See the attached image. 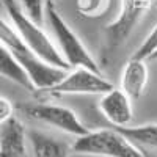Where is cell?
I'll list each match as a JSON object with an SVG mask.
<instances>
[{
  "label": "cell",
  "instance_id": "obj_4",
  "mask_svg": "<svg viewBox=\"0 0 157 157\" xmlns=\"http://www.w3.org/2000/svg\"><path fill=\"white\" fill-rule=\"evenodd\" d=\"M71 149L75 154L94 157H148L115 127L88 130L85 135L77 137Z\"/></svg>",
  "mask_w": 157,
  "mask_h": 157
},
{
  "label": "cell",
  "instance_id": "obj_15",
  "mask_svg": "<svg viewBox=\"0 0 157 157\" xmlns=\"http://www.w3.org/2000/svg\"><path fill=\"white\" fill-rule=\"evenodd\" d=\"M157 50V25L148 33V36L143 39V43L138 46V49L132 54L130 58L135 60H149V57Z\"/></svg>",
  "mask_w": 157,
  "mask_h": 157
},
{
  "label": "cell",
  "instance_id": "obj_13",
  "mask_svg": "<svg viewBox=\"0 0 157 157\" xmlns=\"http://www.w3.org/2000/svg\"><path fill=\"white\" fill-rule=\"evenodd\" d=\"M137 146H148L157 149V123L141 124V126H126L115 127Z\"/></svg>",
  "mask_w": 157,
  "mask_h": 157
},
{
  "label": "cell",
  "instance_id": "obj_17",
  "mask_svg": "<svg viewBox=\"0 0 157 157\" xmlns=\"http://www.w3.org/2000/svg\"><path fill=\"white\" fill-rule=\"evenodd\" d=\"M13 110H14L13 104L6 98L0 96V124H3L5 121L10 120L11 116H14V115H13Z\"/></svg>",
  "mask_w": 157,
  "mask_h": 157
},
{
  "label": "cell",
  "instance_id": "obj_18",
  "mask_svg": "<svg viewBox=\"0 0 157 157\" xmlns=\"http://www.w3.org/2000/svg\"><path fill=\"white\" fill-rule=\"evenodd\" d=\"M149 60H157V50H155L154 54H152V55L149 57Z\"/></svg>",
  "mask_w": 157,
  "mask_h": 157
},
{
  "label": "cell",
  "instance_id": "obj_9",
  "mask_svg": "<svg viewBox=\"0 0 157 157\" xmlns=\"http://www.w3.org/2000/svg\"><path fill=\"white\" fill-rule=\"evenodd\" d=\"M0 157H29L27 130L14 116L0 124Z\"/></svg>",
  "mask_w": 157,
  "mask_h": 157
},
{
  "label": "cell",
  "instance_id": "obj_1",
  "mask_svg": "<svg viewBox=\"0 0 157 157\" xmlns=\"http://www.w3.org/2000/svg\"><path fill=\"white\" fill-rule=\"evenodd\" d=\"M0 43L6 47L10 55L27 74V77L35 86V93H41L52 85H55L69 71L50 66L46 61H43L17 35L13 25H10L2 16H0Z\"/></svg>",
  "mask_w": 157,
  "mask_h": 157
},
{
  "label": "cell",
  "instance_id": "obj_16",
  "mask_svg": "<svg viewBox=\"0 0 157 157\" xmlns=\"http://www.w3.org/2000/svg\"><path fill=\"white\" fill-rule=\"evenodd\" d=\"M21 8L35 24L43 25L44 22V0H21Z\"/></svg>",
  "mask_w": 157,
  "mask_h": 157
},
{
  "label": "cell",
  "instance_id": "obj_3",
  "mask_svg": "<svg viewBox=\"0 0 157 157\" xmlns=\"http://www.w3.org/2000/svg\"><path fill=\"white\" fill-rule=\"evenodd\" d=\"M44 17L47 19L52 32L55 35V39L60 47L58 52L63 57L64 63L69 66V69L88 68L91 71L101 72L98 61L86 50V47L80 41V38L75 35V32L60 16V13L54 5V0H44Z\"/></svg>",
  "mask_w": 157,
  "mask_h": 157
},
{
  "label": "cell",
  "instance_id": "obj_12",
  "mask_svg": "<svg viewBox=\"0 0 157 157\" xmlns=\"http://www.w3.org/2000/svg\"><path fill=\"white\" fill-rule=\"evenodd\" d=\"M0 75L8 78L10 82L19 85L21 88L27 90L29 93H35V86L30 82V78L14 61V58L10 55V52L2 43H0Z\"/></svg>",
  "mask_w": 157,
  "mask_h": 157
},
{
  "label": "cell",
  "instance_id": "obj_14",
  "mask_svg": "<svg viewBox=\"0 0 157 157\" xmlns=\"http://www.w3.org/2000/svg\"><path fill=\"white\" fill-rule=\"evenodd\" d=\"M75 8L80 16L96 19L109 11L110 0H75Z\"/></svg>",
  "mask_w": 157,
  "mask_h": 157
},
{
  "label": "cell",
  "instance_id": "obj_8",
  "mask_svg": "<svg viewBox=\"0 0 157 157\" xmlns=\"http://www.w3.org/2000/svg\"><path fill=\"white\" fill-rule=\"evenodd\" d=\"M99 112L113 127H126L130 126L134 120L132 99H130L121 88H112L101 94L99 99Z\"/></svg>",
  "mask_w": 157,
  "mask_h": 157
},
{
  "label": "cell",
  "instance_id": "obj_11",
  "mask_svg": "<svg viewBox=\"0 0 157 157\" xmlns=\"http://www.w3.org/2000/svg\"><path fill=\"white\" fill-rule=\"evenodd\" d=\"M148 66L145 60H135L129 58L126 66L121 72V90L130 98V99H138L145 93L146 85H148Z\"/></svg>",
  "mask_w": 157,
  "mask_h": 157
},
{
  "label": "cell",
  "instance_id": "obj_10",
  "mask_svg": "<svg viewBox=\"0 0 157 157\" xmlns=\"http://www.w3.org/2000/svg\"><path fill=\"white\" fill-rule=\"evenodd\" d=\"M27 145L29 157H69L71 151L68 143L35 129L27 130Z\"/></svg>",
  "mask_w": 157,
  "mask_h": 157
},
{
  "label": "cell",
  "instance_id": "obj_5",
  "mask_svg": "<svg viewBox=\"0 0 157 157\" xmlns=\"http://www.w3.org/2000/svg\"><path fill=\"white\" fill-rule=\"evenodd\" d=\"M151 3L152 0H121L118 16L107 25L104 32L105 38L104 49L107 54H113L127 41L138 22L146 14Z\"/></svg>",
  "mask_w": 157,
  "mask_h": 157
},
{
  "label": "cell",
  "instance_id": "obj_2",
  "mask_svg": "<svg viewBox=\"0 0 157 157\" xmlns=\"http://www.w3.org/2000/svg\"><path fill=\"white\" fill-rule=\"evenodd\" d=\"M2 3L8 13V17L13 24V29L17 32V35L27 43V46L39 58L46 61L47 64H50V66L69 69V66L64 63L63 57L60 55L58 49L52 44L49 36L43 32L41 25L35 24L25 14L17 0H2Z\"/></svg>",
  "mask_w": 157,
  "mask_h": 157
},
{
  "label": "cell",
  "instance_id": "obj_7",
  "mask_svg": "<svg viewBox=\"0 0 157 157\" xmlns=\"http://www.w3.org/2000/svg\"><path fill=\"white\" fill-rule=\"evenodd\" d=\"M113 83L107 80L101 72L91 71L88 68H72L66 72L60 82L44 90L43 93L50 96L64 94H104L112 90Z\"/></svg>",
  "mask_w": 157,
  "mask_h": 157
},
{
  "label": "cell",
  "instance_id": "obj_6",
  "mask_svg": "<svg viewBox=\"0 0 157 157\" xmlns=\"http://www.w3.org/2000/svg\"><path fill=\"white\" fill-rule=\"evenodd\" d=\"M17 109L32 120L49 124L61 130V132L74 135L75 138L88 132L86 126L78 120L75 112H72L68 107L49 104V102H30V104H19Z\"/></svg>",
  "mask_w": 157,
  "mask_h": 157
}]
</instances>
